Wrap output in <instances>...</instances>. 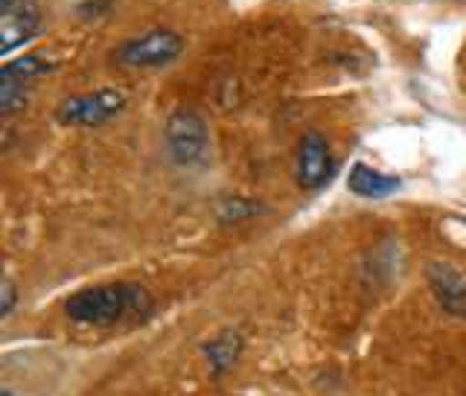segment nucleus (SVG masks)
I'll return each mask as SVG.
<instances>
[{
    "label": "nucleus",
    "instance_id": "nucleus-1",
    "mask_svg": "<svg viewBox=\"0 0 466 396\" xmlns=\"http://www.w3.org/2000/svg\"><path fill=\"white\" fill-rule=\"evenodd\" d=\"M155 303L146 289L135 283H108L76 291L67 303L65 312L70 320L87 327H114L123 320H146L152 315Z\"/></svg>",
    "mask_w": 466,
    "mask_h": 396
},
{
    "label": "nucleus",
    "instance_id": "nucleus-2",
    "mask_svg": "<svg viewBox=\"0 0 466 396\" xmlns=\"http://www.w3.org/2000/svg\"><path fill=\"white\" fill-rule=\"evenodd\" d=\"M126 108V94L120 87H102L94 94L67 96L58 102L56 120L62 126H99Z\"/></svg>",
    "mask_w": 466,
    "mask_h": 396
},
{
    "label": "nucleus",
    "instance_id": "nucleus-3",
    "mask_svg": "<svg viewBox=\"0 0 466 396\" xmlns=\"http://www.w3.org/2000/svg\"><path fill=\"white\" fill-rule=\"evenodd\" d=\"M184 41L172 29H152L143 33L140 38H131L120 44V50L114 53V58L126 67H164L181 56Z\"/></svg>",
    "mask_w": 466,
    "mask_h": 396
},
{
    "label": "nucleus",
    "instance_id": "nucleus-4",
    "mask_svg": "<svg viewBox=\"0 0 466 396\" xmlns=\"http://www.w3.org/2000/svg\"><path fill=\"white\" fill-rule=\"evenodd\" d=\"M167 149L175 164L193 167L208 152V128L196 111H175L167 120Z\"/></svg>",
    "mask_w": 466,
    "mask_h": 396
},
{
    "label": "nucleus",
    "instance_id": "nucleus-5",
    "mask_svg": "<svg viewBox=\"0 0 466 396\" xmlns=\"http://www.w3.org/2000/svg\"><path fill=\"white\" fill-rule=\"evenodd\" d=\"M44 73H50V65L38 56H24L4 65L0 70V111L12 117L18 108H24L29 85L41 79Z\"/></svg>",
    "mask_w": 466,
    "mask_h": 396
},
{
    "label": "nucleus",
    "instance_id": "nucleus-6",
    "mask_svg": "<svg viewBox=\"0 0 466 396\" xmlns=\"http://www.w3.org/2000/svg\"><path fill=\"white\" fill-rule=\"evenodd\" d=\"M335 172V160L327 140L318 135V131H309L303 135V140L298 143V157H295V178L303 189H318L324 187Z\"/></svg>",
    "mask_w": 466,
    "mask_h": 396
},
{
    "label": "nucleus",
    "instance_id": "nucleus-7",
    "mask_svg": "<svg viewBox=\"0 0 466 396\" xmlns=\"http://www.w3.org/2000/svg\"><path fill=\"white\" fill-rule=\"evenodd\" d=\"M426 277H429L434 300L441 303V310L455 318H463L466 315V280L463 277L451 266H446V262H431L426 269Z\"/></svg>",
    "mask_w": 466,
    "mask_h": 396
},
{
    "label": "nucleus",
    "instance_id": "nucleus-8",
    "mask_svg": "<svg viewBox=\"0 0 466 396\" xmlns=\"http://www.w3.org/2000/svg\"><path fill=\"white\" fill-rule=\"evenodd\" d=\"M41 29V12L29 0H18L12 9L4 12L0 18V41H4V53H12L15 47H21L33 36H38Z\"/></svg>",
    "mask_w": 466,
    "mask_h": 396
},
{
    "label": "nucleus",
    "instance_id": "nucleus-9",
    "mask_svg": "<svg viewBox=\"0 0 466 396\" xmlns=\"http://www.w3.org/2000/svg\"><path fill=\"white\" fill-rule=\"evenodd\" d=\"M350 189L361 198H385V196L400 189V178H393V175H385V172H376L364 164H356L353 172H350Z\"/></svg>",
    "mask_w": 466,
    "mask_h": 396
},
{
    "label": "nucleus",
    "instance_id": "nucleus-10",
    "mask_svg": "<svg viewBox=\"0 0 466 396\" xmlns=\"http://www.w3.org/2000/svg\"><path fill=\"white\" fill-rule=\"evenodd\" d=\"M239 353H242V339L237 332H230V330L222 332V335H216V339L204 347V356H208V361H210L213 376L230 371L233 364H237Z\"/></svg>",
    "mask_w": 466,
    "mask_h": 396
},
{
    "label": "nucleus",
    "instance_id": "nucleus-11",
    "mask_svg": "<svg viewBox=\"0 0 466 396\" xmlns=\"http://www.w3.org/2000/svg\"><path fill=\"white\" fill-rule=\"evenodd\" d=\"M15 300H18V291H15V283L6 277V280H4V289H0V315L9 318L12 310H15Z\"/></svg>",
    "mask_w": 466,
    "mask_h": 396
},
{
    "label": "nucleus",
    "instance_id": "nucleus-12",
    "mask_svg": "<svg viewBox=\"0 0 466 396\" xmlns=\"http://www.w3.org/2000/svg\"><path fill=\"white\" fill-rule=\"evenodd\" d=\"M15 4H18V0H0V12H6V9H12Z\"/></svg>",
    "mask_w": 466,
    "mask_h": 396
},
{
    "label": "nucleus",
    "instance_id": "nucleus-13",
    "mask_svg": "<svg viewBox=\"0 0 466 396\" xmlns=\"http://www.w3.org/2000/svg\"><path fill=\"white\" fill-rule=\"evenodd\" d=\"M0 396H12V391H9V388H4V393H0Z\"/></svg>",
    "mask_w": 466,
    "mask_h": 396
}]
</instances>
